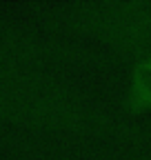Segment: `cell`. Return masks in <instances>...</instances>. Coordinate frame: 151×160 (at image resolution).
Wrapping results in <instances>:
<instances>
[{
    "mask_svg": "<svg viewBox=\"0 0 151 160\" xmlns=\"http://www.w3.org/2000/svg\"><path fill=\"white\" fill-rule=\"evenodd\" d=\"M127 107L134 111L151 109V56L142 58L129 78Z\"/></svg>",
    "mask_w": 151,
    "mask_h": 160,
    "instance_id": "6da1fadb",
    "label": "cell"
}]
</instances>
